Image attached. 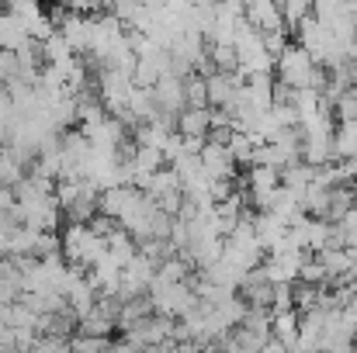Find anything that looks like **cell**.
Wrapping results in <instances>:
<instances>
[{
  "instance_id": "cell-19",
  "label": "cell",
  "mask_w": 357,
  "mask_h": 353,
  "mask_svg": "<svg viewBox=\"0 0 357 353\" xmlns=\"http://www.w3.org/2000/svg\"><path fill=\"white\" fill-rule=\"evenodd\" d=\"M112 340H94V336H73L70 340V353H108Z\"/></svg>"
},
{
  "instance_id": "cell-12",
  "label": "cell",
  "mask_w": 357,
  "mask_h": 353,
  "mask_svg": "<svg viewBox=\"0 0 357 353\" xmlns=\"http://www.w3.org/2000/svg\"><path fill=\"white\" fill-rule=\"evenodd\" d=\"M115 319H108L105 312L91 308L84 319H77V336H94V340H108V333H115Z\"/></svg>"
},
{
  "instance_id": "cell-2",
  "label": "cell",
  "mask_w": 357,
  "mask_h": 353,
  "mask_svg": "<svg viewBox=\"0 0 357 353\" xmlns=\"http://www.w3.org/2000/svg\"><path fill=\"white\" fill-rule=\"evenodd\" d=\"M198 159H202V173H205L208 180H236L239 177L229 149L219 146V142H205V149L198 152Z\"/></svg>"
},
{
  "instance_id": "cell-15",
  "label": "cell",
  "mask_w": 357,
  "mask_h": 353,
  "mask_svg": "<svg viewBox=\"0 0 357 353\" xmlns=\"http://www.w3.org/2000/svg\"><path fill=\"white\" fill-rule=\"evenodd\" d=\"M281 7V21H284V31L295 38V31H298V24L305 21V17H312V3H305V0H288V3H278Z\"/></svg>"
},
{
  "instance_id": "cell-9",
  "label": "cell",
  "mask_w": 357,
  "mask_h": 353,
  "mask_svg": "<svg viewBox=\"0 0 357 353\" xmlns=\"http://www.w3.org/2000/svg\"><path fill=\"white\" fill-rule=\"evenodd\" d=\"M153 94H156L160 111H167V115H181V111H184V80H177V77L167 73V77L153 87Z\"/></svg>"
},
{
  "instance_id": "cell-5",
  "label": "cell",
  "mask_w": 357,
  "mask_h": 353,
  "mask_svg": "<svg viewBox=\"0 0 357 353\" xmlns=\"http://www.w3.org/2000/svg\"><path fill=\"white\" fill-rule=\"evenodd\" d=\"M246 24L257 28L260 35H271V31H284V21H281V7L274 0H253L246 3Z\"/></svg>"
},
{
  "instance_id": "cell-16",
  "label": "cell",
  "mask_w": 357,
  "mask_h": 353,
  "mask_svg": "<svg viewBox=\"0 0 357 353\" xmlns=\"http://www.w3.org/2000/svg\"><path fill=\"white\" fill-rule=\"evenodd\" d=\"M184 108H208V87H205V77L191 73L184 80Z\"/></svg>"
},
{
  "instance_id": "cell-13",
  "label": "cell",
  "mask_w": 357,
  "mask_h": 353,
  "mask_svg": "<svg viewBox=\"0 0 357 353\" xmlns=\"http://www.w3.org/2000/svg\"><path fill=\"white\" fill-rule=\"evenodd\" d=\"M191 274H195V267H191L184 256H170V260H163V263L156 267V281H160V284H188Z\"/></svg>"
},
{
  "instance_id": "cell-8",
  "label": "cell",
  "mask_w": 357,
  "mask_h": 353,
  "mask_svg": "<svg viewBox=\"0 0 357 353\" xmlns=\"http://www.w3.org/2000/svg\"><path fill=\"white\" fill-rule=\"evenodd\" d=\"M253 235H257V242H260V249H264V253H274V249L281 246V239L288 235V226H284L281 219H274V215L260 212V215L253 219Z\"/></svg>"
},
{
  "instance_id": "cell-4",
  "label": "cell",
  "mask_w": 357,
  "mask_h": 353,
  "mask_svg": "<svg viewBox=\"0 0 357 353\" xmlns=\"http://www.w3.org/2000/svg\"><path fill=\"white\" fill-rule=\"evenodd\" d=\"M246 84V77L243 73H212L208 80H205V87H208V108H215V111H222L226 104H233V97L239 94V87Z\"/></svg>"
},
{
  "instance_id": "cell-18",
  "label": "cell",
  "mask_w": 357,
  "mask_h": 353,
  "mask_svg": "<svg viewBox=\"0 0 357 353\" xmlns=\"http://www.w3.org/2000/svg\"><path fill=\"white\" fill-rule=\"evenodd\" d=\"M17 77H21L17 56H14V52H7V49H0V91H7L10 84H17Z\"/></svg>"
},
{
  "instance_id": "cell-20",
  "label": "cell",
  "mask_w": 357,
  "mask_h": 353,
  "mask_svg": "<svg viewBox=\"0 0 357 353\" xmlns=\"http://www.w3.org/2000/svg\"><path fill=\"white\" fill-rule=\"evenodd\" d=\"M108 353H142V350H139L135 343H128V340L121 336V340H112V347H108Z\"/></svg>"
},
{
  "instance_id": "cell-6",
  "label": "cell",
  "mask_w": 357,
  "mask_h": 353,
  "mask_svg": "<svg viewBox=\"0 0 357 353\" xmlns=\"http://www.w3.org/2000/svg\"><path fill=\"white\" fill-rule=\"evenodd\" d=\"M298 326H302V315H298L295 308H288V312H271V340H278L284 350H295Z\"/></svg>"
},
{
  "instance_id": "cell-11",
  "label": "cell",
  "mask_w": 357,
  "mask_h": 353,
  "mask_svg": "<svg viewBox=\"0 0 357 353\" xmlns=\"http://www.w3.org/2000/svg\"><path fill=\"white\" fill-rule=\"evenodd\" d=\"M128 111H132V118H135L139 125H149L153 118L160 115V104H156L153 87H135L132 97H128Z\"/></svg>"
},
{
  "instance_id": "cell-21",
  "label": "cell",
  "mask_w": 357,
  "mask_h": 353,
  "mask_svg": "<svg viewBox=\"0 0 357 353\" xmlns=\"http://www.w3.org/2000/svg\"><path fill=\"white\" fill-rule=\"evenodd\" d=\"M7 350H17L14 347V333H10V326H0V353Z\"/></svg>"
},
{
  "instance_id": "cell-3",
  "label": "cell",
  "mask_w": 357,
  "mask_h": 353,
  "mask_svg": "<svg viewBox=\"0 0 357 353\" xmlns=\"http://www.w3.org/2000/svg\"><path fill=\"white\" fill-rule=\"evenodd\" d=\"M170 70V52L163 49H149L146 56L135 59V70H132V84L135 87H156Z\"/></svg>"
},
{
  "instance_id": "cell-17",
  "label": "cell",
  "mask_w": 357,
  "mask_h": 353,
  "mask_svg": "<svg viewBox=\"0 0 357 353\" xmlns=\"http://www.w3.org/2000/svg\"><path fill=\"white\" fill-rule=\"evenodd\" d=\"M208 59H212V70L215 73H236L239 59L233 45H208Z\"/></svg>"
},
{
  "instance_id": "cell-14",
  "label": "cell",
  "mask_w": 357,
  "mask_h": 353,
  "mask_svg": "<svg viewBox=\"0 0 357 353\" xmlns=\"http://www.w3.org/2000/svg\"><path fill=\"white\" fill-rule=\"evenodd\" d=\"M149 315H153V298H149V295L128 298V301L121 305V312H119V329H128L132 322H139V319H149Z\"/></svg>"
},
{
  "instance_id": "cell-1",
  "label": "cell",
  "mask_w": 357,
  "mask_h": 353,
  "mask_svg": "<svg viewBox=\"0 0 357 353\" xmlns=\"http://www.w3.org/2000/svg\"><path fill=\"white\" fill-rule=\"evenodd\" d=\"M312 70H316V63H312V59H309V52H305L302 45H295V42H288V45H284V52L274 59V80H278V84H284V87H291V91L309 87Z\"/></svg>"
},
{
  "instance_id": "cell-7",
  "label": "cell",
  "mask_w": 357,
  "mask_h": 353,
  "mask_svg": "<svg viewBox=\"0 0 357 353\" xmlns=\"http://www.w3.org/2000/svg\"><path fill=\"white\" fill-rule=\"evenodd\" d=\"M208 132H212V108H184L177 115V135L208 139Z\"/></svg>"
},
{
  "instance_id": "cell-10",
  "label": "cell",
  "mask_w": 357,
  "mask_h": 353,
  "mask_svg": "<svg viewBox=\"0 0 357 353\" xmlns=\"http://www.w3.org/2000/svg\"><path fill=\"white\" fill-rule=\"evenodd\" d=\"M142 194H146L153 205H156L160 198H167V194H181V177H177L170 166H160V170L142 184Z\"/></svg>"
}]
</instances>
